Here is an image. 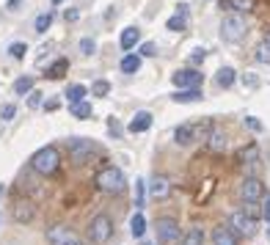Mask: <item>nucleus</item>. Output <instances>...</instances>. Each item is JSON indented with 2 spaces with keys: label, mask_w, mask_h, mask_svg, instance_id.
<instances>
[{
  "label": "nucleus",
  "mask_w": 270,
  "mask_h": 245,
  "mask_svg": "<svg viewBox=\"0 0 270 245\" xmlns=\"http://www.w3.org/2000/svg\"><path fill=\"white\" fill-rule=\"evenodd\" d=\"M58 166H61V154H58L56 146H44V149H39V152L31 157V168L36 174H44V176L56 174Z\"/></svg>",
  "instance_id": "nucleus-1"
},
{
  "label": "nucleus",
  "mask_w": 270,
  "mask_h": 245,
  "mask_svg": "<svg viewBox=\"0 0 270 245\" xmlns=\"http://www.w3.org/2000/svg\"><path fill=\"white\" fill-rule=\"evenodd\" d=\"M246 31H248V22L242 14H226L224 22H221V39L229 44L240 42V39L246 36Z\"/></svg>",
  "instance_id": "nucleus-2"
},
{
  "label": "nucleus",
  "mask_w": 270,
  "mask_h": 245,
  "mask_svg": "<svg viewBox=\"0 0 270 245\" xmlns=\"http://www.w3.org/2000/svg\"><path fill=\"white\" fill-rule=\"evenodd\" d=\"M94 185L102 190V193H121V190H124V174H121L119 168L107 166L94 176Z\"/></svg>",
  "instance_id": "nucleus-3"
},
{
  "label": "nucleus",
  "mask_w": 270,
  "mask_h": 245,
  "mask_svg": "<svg viewBox=\"0 0 270 245\" xmlns=\"http://www.w3.org/2000/svg\"><path fill=\"white\" fill-rule=\"evenodd\" d=\"M111 234H113V221H111V217H107L105 212L94 215L91 223H89V240H91V245H105L107 240H111Z\"/></svg>",
  "instance_id": "nucleus-4"
},
{
  "label": "nucleus",
  "mask_w": 270,
  "mask_h": 245,
  "mask_svg": "<svg viewBox=\"0 0 270 245\" xmlns=\"http://www.w3.org/2000/svg\"><path fill=\"white\" fill-rule=\"evenodd\" d=\"M154 229H157V242L160 245H182L185 242V237H179V223L174 221V217H157Z\"/></svg>",
  "instance_id": "nucleus-5"
},
{
  "label": "nucleus",
  "mask_w": 270,
  "mask_h": 245,
  "mask_svg": "<svg viewBox=\"0 0 270 245\" xmlns=\"http://www.w3.org/2000/svg\"><path fill=\"white\" fill-rule=\"evenodd\" d=\"M210 127L207 124H179L177 130H174V141H177L179 146H191L193 141H201V138H210Z\"/></svg>",
  "instance_id": "nucleus-6"
},
{
  "label": "nucleus",
  "mask_w": 270,
  "mask_h": 245,
  "mask_svg": "<svg viewBox=\"0 0 270 245\" xmlns=\"http://www.w3.org/2000/svg\"><path fill=\"white\" fill-rule=\"evenodd\" d=\"M240 199L246 204H256L259 199H265V185H262L256 176H246L240 185Z\"/></svg>",
  "instance_id": "nucleus-7"
},
{
  "label": "nucleus",
  "mask_w": 270,
  "mask_h": 245,
  "mask_svg": "<svg viewBox=\"0 0 270 245\" xmlns=\"http://www.w3.org/2000/svg\"><path fill=\"white\" fill-rule=\"evenodd\" d=\"M229 223H232V229L237 231L240 237H251L254 231H256V217H254V215H248L246 209L234 212V215H232V221H229Z\"/></svg>",
  "instance_id": "nucleus-8"
},
{
  "label": "nucleus",
  "mask_w": 270,
  "mask_h": 245,
  "mask_svg": "<svg viewBox=\"0 0 270 245\" xmlns=\"http://www.w3.org/2000/svg\"><path fill=\"white\" fill-rule=\"evenodd\" d=\"M171 80H174V86H177L179 91H185V88H199L201 86V72H196V69H179V72L171 74Z\"/></svg>",
  "instance_id": "nucleus-9"
},
{
  "label": "nucleus",
  "mask_w": 270,
  "mask_h": 245,
  "mask_svg": "<svg viewBox=\"0 0 270 245\" xmlns=\"http://www.w3.org/2000/svg\"><path fill=\"white\" fill-rule=\"evenodd\" d=\"M94 146L91 141H86V138H72L69 141V157L75 160V162H86L91 157V152H94Z\"/></svg>",
  "instance_id": "nucleus-10"
},
{
  "label": "nucleus",
  "mask_w": 270,
  "mask_h": 245,
  "mask_svg": "<svg viewBox=\"0 0 270 245\" xmlns=\"http://www.w3.org/2000/svg\"><path fill=\"white\" fill-rule=\"evenodd\" d=\"M33 217H36V207H33V201L17 199V201H14V221H17V223H31Z\"/></svg>",
  "instance_id": "nucleus-11"
},
{
  "label": "nucleus",
  "mask_w": 270,
  "mask_h": 245,
  "mask_svg": "<svg viewBox=\"0 0 270 245\" xmlns=\"http://www.w3.org/2000/svg\"><path fill=\"white\" fill-rule=\"evenodd\" d=\"M149 193H152V199H168V193H171V182H168L166 176H154L152 185H149Z\"/></svg>",
  "instance_id": "nucleus-12"
},
{
  "label": "nucleus",
  "mask_w": 270,
  "mask_h": 245,
  "mask_svg": "<svg viewBox=\"0 0 270 245\" xmlns=\"http://www.w3.org/2000/svg\"><path fill=\"white\" fill-rule=\"evenodd\" d=\"M152 127V113L149 111H138L130 121V132H146Z\"/></svg>",
  "instance_id": "nucleus-13"
},
{
  "label": "nucleus",
  "mask_w": 270,
  "mask_h": 245,
  "mask_svg": "<svg viewBox=\"0 0 270 245\" xmlns=\"http://www.w3.org/2000/svg\"><path fill=\"white\" fill-rule=\"evenodd\" d=\"M66 240H72V231L66 226H52L47 231V242H52V245H64Z\"/></svg>",
  "instance_id": "nucleus-14"
},
{
  "label": "nucleus",
  "mask_w": 270,
  "mask_h": 245,
  "mask_svg": "<svg viewBox=\"0 0 270 245\" xmlns=\"http://www.w3.org/2000/svg\"><path fill=\"white\" fill-rule=\"evenodd\" d=\"M234 80H237V74H234L232 66H221L218 74H215V83H218L221 88H232V86H234Z\"/></svg>",
  "instance_id": "nucleus-15"
},
{
  "label": "nucleus",
  "mask_w": 270,
  "mask_h": 245,
  "mask_svg": "<svg viewBox=\"0 0 270 245\" xmlns=\"http://www.w3.org/2000/svg\"><path fill=\"white\" fill-rule=\"evenodd\" d=\"M171 99L185 105V102H199V99H204V94H201V88H185V91L171 94Z\"/></svg>",
  "instance_id": "nucleus-16"
},
{
  "label": "nucleus",
  "mask_w": 270,
  "mask_h": 245,
  "mask_svg": "<svg viewBox=\"0 0 270 245\" xmlns=\"http://www.w3.org/2000/svg\"><path fill=\"white\" fill-rule=\"evenodd\" d=\"M66 72H69V61H66V58H58L52 66H47V77H50V80H61Z\"/></svg>",
  "instance_id": "nucleus-17"
},
{
  "label": "nucleus",
  "mask_w": 270,
  "mask_h": 245,
  "mask_svg": "<svg viewBox=\"0 0 270 245\" xmlns=\"http://www.w3.org/2000/svg\"><path fill=\"white\" fill-rule=\"evenodd\" d=\"M138 42H141V31L135 28V25L132 28H124V33H121V47H124V50H132Z\"/></svg>",
  "instance_id": "nucleus-18"
},
{
  "label": "nucleus",
  "mask_w": 270,
  "mask_h": 245,
  "mask_svg": "<svg viewBox=\"0 0 270 245\" xmlns=\"http://www.w3.org/2000/svg\"><path fill=\"white\" fill-rule=\"evenodd\" d=\"M86 94H89V88H86V86H80V83H75V86H69V88H66V97H69V107H72V105H80Z\"/></svg>",
  "instance_id": "nucleus-19"
},
{
  "label": "nucleus",
  "mask_w": 270,
  "mask_h": 245,
  "mask_svg": "<svg viewBox=\"0 0 270 245\" xmlns=\"http://www.w3.org/2000/svg\"><path fill=\"white\" fill-rule=\"evenodd\" d=\"M237 162H242V166H251V162H259V149L256 146H246L237 152Z\"/></svg>",
  "instance_id": "nucleus-20"
},
{
  "label": "nucleus",
  "mask_w": 270,
  "mask_h": 245,
  "mask_svg": "<svg viewBox=\"0 0 270 245\" xmlns=\"http://www.w3.org/2000/svg\"><path fill=\"white\" fill-rule=\"evenodd\" d=\"M207 146H210L212 152H224V149H226V132L212 130V132H210V138H207Z\"/></svg>",
  "instance_id": "nucleus-21"
},
{
  "label": "nucleus",
  "mask_w": 270,
  "mask_h": 245,
  "mask_svg": "<svg viewBox=\"0 0 270 245\" xmlns=\"http://www.w3.org/2000/svg\"><path fill=\"white\" fill-rule=\"evenodd\" d=\"M212 245H237V240H234V234L229 229H215V234H212Z\"/></svg>",
  "instance_id": "nucleus-22"
},
{
  "label": "nucleus",
  "mask_w": 270,
  "mask_h": 245,
  "mask_svg": "<svg viewBox=\"0 0 270 245\" xmlns=\"http://www.w3.org/2000/svg\"><path fill=\"white\" fill-rule=\"evenodd\" d=\"M130 231H132L135 240H141V237H144V231H146V217L141 215V212H135V215H132V221H130Z\"/></svg>",
  "instance_id": "nucleus-23"
},
{
  "label": "nucleus",
  "mask_w": 270,
  "mask_h": 245,
  "mask_svg": "<svg viewBox=\"0 0 270 245\" xmlns=\"http://www.w3.org/2000/svg\"><path fill=\"white\" fill-rule=\"evenodd\" d=\"M256 0H224L226 9H234V14H246V11L254 9Z\"/></svg>",
  "instance_id": "nucleus-24"
},
{
  "label": "nucleus",
  "mask_w": 270,
  "mask_h": 245,
  "mask_svg": "<svg viewBox=\"0 0 270 245\" xmlns=\"http://www.w3.org/2000/svg\"><path fill=\"white\" fill-rule=\"evenodd\" d=\"M182 245H204V231H201L199 226H191L185 234V242Z\"/></svg>",
  "instance_id": "nucleus-25"
},
{
  "label": "nucleus",
  "mask_w": 270,
  "mask_h": 245,
  "mask_svg": "<svg viewBox=\"0 0 270 245\" xmlns=\"http://www.w3.org/2000/svg\"><path fill=\"white\" fill-rule=\"evenodd\" d=\"M33 91V77L31 74H25V77H17V83H14V94L17 97H22V94H31Z\"/></svg>",
  "instance_id": "nucleus-26"
},
{
  "label": "nucleus",
  "mask_w": 270,
  "mask_h": 245,
  "mask_svg": "<svg viewBox=\"0 0 270 245\" xmlns=\"http://www.w3.org/2000/svg\"><path fill=\"white\" fill-rule=\"evenodd\" d=\"M138 69H141V58L138 56H124V58H121V72L135 74Z\"/></svg>",
  "instance_id": "nucleus-27"
},
{
  "label": "nucleus",
  "mask_w": 270,
  "mask_h": 245,
  "mask_svg": "<svg viewBox=\"0 0 270 245\" xmlns=\"http://www.w3.org/2000/svg\"><path fill=\"white\" fill-rule=\"evenodd\" d=\"M69 111H72L75 119H89V116H91V105H89V102H80V105H72Z\"/></svg>",
  "instance_id": "nucleus-28"
},
{
  "label": "nucleus",
  "mask_w": 270,
  "mask_h": 245,
  "mask_svg": "<svg viewBox=\"0 0 270 245\" xmlns=\"http://www.w3.org/2000/svg\"><path fill=\"white\" fill-rule=\"evenodd\" d=\"M107 91H111V83H107V80H97V83L91 86V97H107Z\"/></svg>",
  "instance_id": "nucleus-29"
},
{
  "label": "nucleus",
  "mask_w": 270,
  "mask_h": 245,
  "mask_svg": "<svg viewBox=\"0 0 270 245\" xmlns=\"http://www.w3.org/2000/svg\"><path fill=\"white\" fill-rule=\"evenodd\" d=\"M50 25H52V14H50V11L36 17V33H47V28H50Z\"/></svg>",
  "instance_id": "nucleus-30"
},
{
  "label": "nucleus",
  "mask_w": 270,
  "mask_h": 245,
  "mask_svg": "<svg viewBox=\"0 0 270 245\" xmlns=\"http://www.w3.org/2000/svg\"><path fill=\"white\" fill-rule=\"evenodd\" d=\"M144 193H146V182L144 179H138L135 182V207H144Z\"/></svg>",
  "instance_id": "nucleus-31"
},
{
  "label": "nucleus",
  "mask_w": 270,
  "mask_h": 245,
  "mask_svg": "<svg viewBox=\"0 0 270 245\" xmlns=\"http://www.w3.org/2000/svg\"><path fill=\"white\" fill-rule=\"evenodd\" d=\"M185 25H187V22H185V17L174 14V17L166 22V28H168V31H177V33H179V31H185Z\"/></svg>",
  "instance_id": "nucleus-32"
},
{
  "label": "nucleus",
  "mask_w": 270,
  "mask_h": 245,
  "mask_svg": "<svg viewBox=\"0 0 270 245\" xmlns=\"http://www.w3.org/2000/svg\"><path fill=\"white\" fill-rule=\"evenodd\" d=\"M25 52H28V47H25L22 42H14V44L9 47V56H11V58H17V61H22V58H25Z\"/></svg>",
  "instance_id": "nucleus-33"
},
{
  "label": "nucleus",
  "mask_w": 270,
  "mask_h": 245,
  "mask_svg": "<svg viewBox=\"0 0 270 245\" xmlns=\"http://www.w3.org/2000/svg\"><path fill=\"white\" fill-rule=\"evenodd\" d=\"M256 61H259V64H270V44L267 42H262L256 47Z\"/></svg>",
  "instance_id": "nucleus-34"
},
{
  "label": "nucleus",
  "mask_w": 270,
  "mask_h": 245,
  "mask_svg": "<svg viewBox=\"0 0 270 245\" xmlns=\"http://www.w3.org/2000/svg\"><path fill=\"white\" fill-rule=\"evenodd\" d=\"M107 132H111L113 138H121V132H124V130H121L119 119H113V116H111V119H107Z\"/></svg>",
  "instance_id": "nucleus-35"
},
{
  "label": "nucleus",
  "mask_w": 270,
  "mask_h": 245,
  "mask_svg": "<svg viewBox=\"0 0 270 245\" xmlns=\"http://www.w3.org/2000/svg\"><path fill=\"white\" fill-rule=\"evenodd\" d=\"M94 50H97V44H94V39H80V52H83V56H91Z\"/></svg>",
  "instance_id": "nucleus-36"
},
{
  "label": "nucleus",
  "mask_w": 270,
  "mask_h": 245,
  "mask_svg": "<svg viewBox=\"0 0 270 245\" xmlns=\"http://www.w3.org/2000/svg\"><path fill=\"white\" fill-rule=\"evenodd\" d=\"M14 113H17L14 105H3V107H0V119H3V121H11V119H14Z\"/></svg>",
  "instance_id": "nucleus-37"
},
{
  "label": "nucleus",
  "mask_w": 270,
  "mask_h": 245,
  "mask_svg": "<svg viewBox=\"0 0 270 245\" xmlns=\"http://www.w3.org/2000/svg\"><path fill=\"white\" fill-rule=\"evenodd\" d=\"M141 56H146V58L157 56V47H154V42H144V44H141Z\"/></svg>",
  "instance_id": "nucleus-38"
},
{
  "label": "nucleus",
  "mask_w": 270,
  "mask_h": 245,
  "mask_svg": "<svg viewBox=\"0 0 270 245\" xmlns=\"http://www.w3.org/2000/svg\"><path fill=\"white\" fill-rule=\"evenodd\" d=\"M246 124H248V130L262 132V121H259V119H254V116H248V119H246Z\"/></svg>",
  "instance_id": "nucleus-39"
},
{
  "label": "nucleus",
  "mask_w": 270,
  "mask_h": 245,
  "mask_svg": "<svg viewBox=\"0 0 270 245\" xmlns=\"http://www.w3.org/2000/svg\"><path fill=\"white\" fill-rule=\"evenodd\" d=\"M28 105H31V107H39V105H42V94H39V91H33V94H31V102H28Z\"/></svg>",
  "instance_id": "nucleus-40"
},
{
  "label": "nucleus",
  "mask_w": 270,
  "mask_h": 245,
  "mask_svg": "<svg viewBox=\"0 0 270 245\" xmlns=\"http://www.w3.org/2000/svg\"><path fill=\"white\" fill-rule=\"evenodd\" d=\"M242 80H246V86H248V88H256V86H259V77H254V74H246Z\"/></svg>",
  "instance_id": "nucleus-41"
},
{
  "label": "nucleus",
  "mask_w": 270,
  "mask_h": 245,
  "mask_svg": "<svg viewBox=\"0 0 270 245\" xmlns=\"http://www.w3.org/2000/svg\"><path fill=\"white\" fill-rule=\"evenodd\" d=\"M204 56H207V52L201 50V47H199V50H193V64H201V61H204Z\"/></svg>",
  "instance_id": "nucleus-42"
},
{
  "label": "nucleus",
  "mask_w": 270,
  "mask_h": 245,
  "mask_svg": "<svg viewBox=\"0 0 270 245\" xmlns=\"http://www.w3.org/2000/svg\"><path fill=\"white\" fill-rule=\"evenodd\" d=\"M19 3H22V0H9V3H6V9H9V11H17Z\"/></svg>",
  "instance_id": "nucleus-43"
},
{
  "label": "nucleus",
  "mask_w": 270,
  "mask_h": 245,
  "mask_svg": "<svg viewBox=\"0 0 270 245\" xmlns=\"http://www.w3.org/2000/svg\"><path fill=\"white\" fill-rule=\"evenodd\" d=\"M64 17H66V22H75V19H77V11H75V9H72V11H66V14H64Z\"/></svg>",
  "instance_id": "nucleus-44"
},
{
  "label": "nucleus",
  "mask_w": 270,
  "mask_h": 245,
  "mask_svg": "<svg viewBox=\"0 0 270 245\" xmlns=\"http://www.w3.org/2000/svg\"><path fill=\"white\" fill-rule=\"evenodd\" d=\"M262 215L270 217V196H265V209H262Z\"/></svg>",
  "instance_id": "nucleus-45"
},
{
  "label": "nucleus",
  "mask_w": 270,
  "mask_h": 245,
  "mask_svg": "<svg viewBox=\"0 0 270 245\" xmlns=\"http://www.w3.org/2000/svg\"><path fill=\"white\" fill-rule=\"evenodd\" d=\"M177 14H179V17H187V6H185V3L177 6Z\"/></svg>",
  "instance_id": "nucleus-46"
},
{
  "label": "nucleus",
  "mask_w": 270,
  "mask_h": 245,
  "mask_svg": "<svg viewBox=\"0 0 270 245\" xmlns=\"http://www.w3.org/2000/svg\"><path fill=\"white\" fill-rule=\"evenodd\" d=\"M44 107H47V111H56V107H58V99H50V102H47Z\"/></svg>",
  "instance_id": "nucleus-47"
},
{
  "label": "nucleus",
  "mask_w": 270,
  "mask_h": 245,
  "mask_svg": "<svg viewBox=\"0 0 270 245\" xmlns=\"http://www.w3.org/2000/svg\"><path fill=\"white\" fill-rule=\"evenodd\" d=\"M64 245H80V242H77V240H75V237H72V240H66V242H64Z\"/></svg>",
  "instance_id": "nucleus-48"
},
{
  "label": "nucleus",
  "mask_w": 270,
  "mask_h": 245,
  "mask_svg": "<svg viewBox=\"0 0 270 245\" xmlns=\"http://www.w3.org/2000/svg\"><path fill=\"white\" fill-rule=\"evenodd\" d=\"M58 3H64V0H52V6H58Z\"/></svg>",
  "instance_id": "nucleus-49"
},
{
  "label": "nucleus",
  "mask_w": 270,
  "mask_h": 245,
  "mask_svg": "<svg viewBox=\"0 0 270 245\" xmlns=\"http://www.w3.org/2000/svg\"><path fill=\"white\" fill-rule=\"evenodd\" d=\"M265 42H267V44H270V33H267V39H265Z\"/></svg>",
  "instance_id": "nucleus-50"
},
{
  "label": "nucleus",
  "mask_w": 270,
  "mask_h": 245,
  "mask_svg": "<svg viewBox=\"0 0 270 245\" xmlns=\"http://www.w3.org/2000/svg\"><path fill=\"white\" fill-rule=\"evenodd\" d=\"M0 193H3V187H0Z\"/></svg>",
  "instance_id": "nucleus-51"
}]
</instances>
